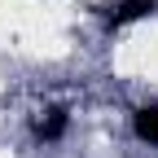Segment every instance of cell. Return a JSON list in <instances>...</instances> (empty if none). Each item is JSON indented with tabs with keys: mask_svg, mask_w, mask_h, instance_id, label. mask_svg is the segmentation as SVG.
I'll return each mask as SVG.
<instances>
[{
	"mask_svg": "<svg viewBox=\"0 0 158 158\" xmlns=\"http://www.w3.org/2000/svg\"><path fill=\"white\" fill-rule=\"evenodd\" d=\"M66 127H70L66 106H53V110H44V114L31 123V136H35V141H62V136H66Z\"/></svg>",
	"mask_w": 158,
	"mask_h": 158,
	"instance_id": "obj_1",
	"label": "cell"
},
{
	"mask_svg": "<svg viewBox=\"0 0 158 158\" xmlns=\"http://www.w3.org/2000/svg\"><path fill=\"white\" fill-rule=\"evenodd\" d=\"M154 9H158L154 0H123V5L106 9V22H110V27H127V22H141V18H149Z\"/></svg>",
	"mask_w": 158,
	"mask_h": 158,
	"instance_id": "obj_2",
	"label": "cell"
},
{
	"mask_svg": "<svg viewBox=\"0 0 158 158\" xmlns=\"http://www.w3.org/2000/svg\"><path fill=\"white\" fill-rule=\"evenodd\" d=\"M132 132L141 136L145 145H158V106H141L132 114Z\"/></svg>",
	"mask_w": 158,
	"mask_h": 158,
	"instance_id": "obj_3",
	"label": "cell"
}]
</instances>
